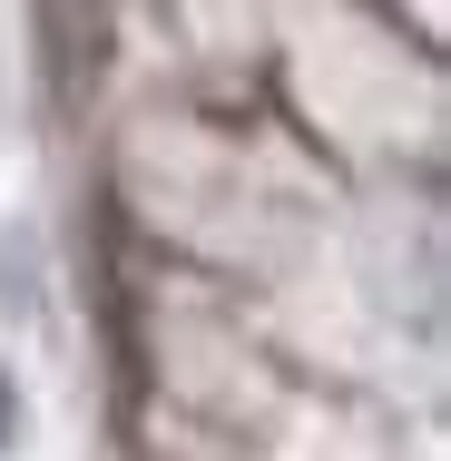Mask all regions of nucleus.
I'll return each mask as SVG.
<instances>
[{"mask_svg": "<svg viewBox=\"0 0 451 461\" xmlns=\"http://www.w3.org/2000/svg\"><path fill=\"white\" fill-rule=\"evenodd\" d=\"M10 422H20V402H10V383H0V442H10Z\"/></svg>", "mask_w": 451, "mask_h": 461, "instance_id": "f257e3e1", "label": "nucleus"}]
</instances>
